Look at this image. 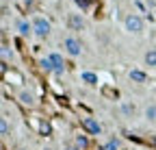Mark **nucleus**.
<instances>
[{
	"label": "nucleus",
	"mask_w": 156,
	"mask_h": 150,
	"mask_svg": "<svg viewBox=\"0 0 156 150\" xmlns=\"http://www.w3.org/2000/svg\"><path fill=\"white\" fill-rule=\"evenodd\" d=\"M124 24H126V31H130V33H141L143 31V20H141L139 15H134V13L126 15Z\"/></svg>",
	"instance_id": "obj_1"
},
{
	"label": "nucleus",
	"mask_w": 156,
	"mask_h": 150,
	"mask_svg": "<svg viewBox=\"0 0 156 150\" xmlns=\"http://www.w3.org/2000/svg\"><path fill=\"white\" fill-rule=\"evenodd\" d=\"M33 33L37 37H48L50 35V22L44 20V17H37V20L33 22Z\"/></svg>",
	"instance_id": "obj_2"
},
{
	"label": "nucleus",
	"mask_w": 156,
	"mask_h": 150,
	"mask_svg": "<svg viewBox=\"0 0 156 150\" xmlns=\"http://www.w3.org/2000/svg\"><path fill=\"white\" fill-rule=\"evenodd\" d=\"M63 46H65V50L72 54V57H78V54H80V50H83L80 42H78V39H74V37H67V39L63 42Z\"/></svg>",
	"instance_id": "obj_3"
},
{
	"label": "nucleus",
	"mask_w": 156,
	"mask_h": 150,
	"mask_svg": "<svg viewBox=\"0 0 156 150\" xmlns=\"http://www.w3.org/2000/svg\"><path fill=\"white\" fill-rule=\"evenodd\" d=\"M83 126H85V128L89 130L91 135H100V133H102V126L98 124V122H95L93 118H85V120H83Z\"/></svg>",
	"instance_id": "obj_4"
},
{
	"label": "nucleus",
	"mask_w": 156,
	"mask_h": 150,
	"mask_svg": "<svg viewBox=\"0 0 156 150\" xmlns=\"http://www.w3.org/2000/svg\"><path fill=\"white\" fill-rule=\"evenodd\" d=\"M69 26H72L74 31H83V28H85V20H83V15L72 13V15H69Z\"/></svg>",
	"instance_id": "obj_5"
},
{
	"label": "nucleus",
	"mask_w": 156,
	"mask_h": 150,
	"mask_svg": "<svg viewBox=\"0 0 156 150\" xmlns=\"http://www.w3.org/2000/svg\"><path fill=\"white\" fill-rule=\"evenodd\" d=\"M50 61L54 63V70H56V72H63L65 63H63V59H61V54H50Z\"/></svg>",
	"instance_id": "obj_6"
},
{
	"label": "nucleus",
	"mask_w": 156,
	"mask_h": 150,
	"mask_svg": "<svg viewBox=\"0 0 156 150\" xmlns=\"http://www.w3.org/2000/svg\"><path fill=\"white\" fill-rule=\"evenodd\" d=\"M20 100H22V104H28V107L35 104V96L30 91H22V93H20Z\"/></svg>",
	"instance_id": "obj_7"
},
{
	"label": "nucleus",
	"mask_w": 156,
	"mask_h": 150,
	"mask_svg": "<svg viewBox=\"0 0 156 150\" xmlns=\"http://www.w3.org/2000/svg\"><path fill=\"white\" fill-rule=\"evenodd\" d=\"M145 65L156 68V50H147L145 52Z\"/></svg>",
	"instance_id": "obj_8"
},
{
	"label": "nucleus",
	"mask_w": 156,
	"mask_h": 150,
	"mask_svg": "<svg viewBox=\"0 0 156 150\" xmlns=\"http://www.w3.org/2000/svg\"><path fill=\"white\" fill-rule=\"evenodd\" d=\"M134 111H136L134 104H130V102H124V104H122V113H124V115L132 118V115H134Z\"/></svg>",
	"instance_id": "obj_9"
},
{
	"label": "nucleus",
	"mask_w": 156,
	"mask_h": 150,
	"mask_svg": "<svg viewBox=\"0 0 156 150\" xmlns=\"http://www.w3.org/2000/svg\"><path fill=\"white\" fill-rule=\"evenodd\" d=\"M102 150H119V139H117V137L108 139V141L102 146Z\"/></svg>",
	"instance_id": "obj_10"
},
{
	"label": "nucleus",
	"mask_w": 156,
	"mask_h": 150,
	"mask_svg": "<svg viewBox=\"0 0 156 150\" xmlns=\"http://www.w3.org/2000/svg\"><path fill=\"white\" fill-rule=\"evenodd\" d=\"M145 118H147L150 122H156V104H147V109H145Z\"/></svg>",
	"instance_id": "obj_11"
},
{
	"label": "nucleus",
	"mask_w": 156,
	"mask_h": 150,
	"mask_svg": "<svg viewBox=\"0 0 156 150\" xmlns=\"http://www.w3.org/2000/svg\"><path fill=\"white\" fill-rule=\"evenodd\" d=\"M130 79L136 81V83H143V81H145V74H143L141 70H132V72H130Z\"/></svg>",
	"instance_id": "obj_12"
},
{
	"label": "nucleus",
	"mask_w": 156,
	"mask_h": 150,
	"mask_svg": "<svg viewBox=\"0 0 156 150\" xmlns=\"http://www.w3.org/2000/svg\"><path fill=\"white\" fill-rule=\"evenodd\" d=\"M17 28H20V33H22V35H28V33L33 31V24H28V22H24V20H22V22L17 24Z\"/></svg>",
	"instance_id": "obj_13"
},
{
	"label": "nucleus",
	"mask_w": 156,
	"mask_h": 150,
	"mask_svg": "<svg viewBox=\"0 0 156 150\" xmlns=\"http://www.w3.org/2000/svg\"><path fill=\"white\" fill-rule=\"evenodd\" d=\"M83 81L89 83V85H95V83H98V76H95V74H91V72H85V74H83Z\"/></svg>",
	"instance_id": "obj_14"
},
{
	"label": "nucleus",
	"mask_w": 156,
	"mask_h": 150,
	"mask_svg": "<svg viewBox=\"0 0 156 150\" xmlns=\"http://www.w3.org/2000/svg\"><path fill=\"white\" fill-rule=\"evenodd\" d=\"M41 68H44L46 72H52V70H54V63L50 61V57H48V59H41Z\"/></svg>",
	"instance_id": "obj_15"
},
{
	"label": "nucleus",
	"mask_w": 156,
	"mask_h": 150,
	"mask_svg": "<svg viewBox=\"0 0 156 150\" xmlns=\"http://www.w3.org/2000/svg\"><path fill=\"white\" fill-rule=\"evenodd\" d=\"M0 59H13V52L9 48H0Z\"/></svg>",
	"instance_id": "obj_16"
},
{
	"label": "nucleus",
	"mask_w": 156,
	"mask_h": 150,
	"mask_svg": "<svg viewBox=\"0 0 156 150\" xmlns=\"http://www.w3.org/2000/svg\"><path fill=\"white\" fill-rule=\"evenodd\" d=\"M7 130H9V124H7V120H5V118H0V135H5Z\"/></svg>",
	"instance_id": "obj_17"
},
{
	"label": "nucleus",
	"mask_w": 156,
	"mask_h": 150,
	"mask_svg": "<svg viewBox=\"0 0 156 150\" xmlns=\"http://www.w3.org/2000/svg\"><path fill=\"white\" fill-rule=\"evenodd\" d=\"M76 146H80V148H87V137L78 135V137H76Z\"/></svg>",
	"instance_id": "obj_18"
},
{
	"label": "nucleus",
	"mask_w": 156,
	"mask_h": 150,
	"mask_svg": "<svg viewBox=\"0 0 156 150\" xmlns=\"http://www.w3.org/2000/svg\"><path fill=\"white\" fill-rule=\"evenodd\" d=\"M76 5L83 7V9H87V7H89V0H76Z\"/></svg>",
	"instance_id": "obj_19"
},
{
	"label": "nucleus",
	"mask_w": 156,
	"mask_h": 150,
	"mask_svg": "<svg viewBox=\"0 0 156 150\" xmlns=\"http://www.w3.org/2000/svg\"><path fill=\"white\" fill-rule=\"evenodd\" d=\"M24 5H26V7H30V5H33V0H24Z\"/></svg>",
	"instance_id": "obj_20"
},
{
	"label": "nucleus",
	"mask_w": 156,
	"mask_h": 150,
	"mask_svg": "<svg viewBox=\"0 0 156 150\" xmlns=\"http://www.w3.org/2000/svg\"><path fill=\"white\" fill-rule=\"evenodd\" d=\"M2 72H5V65H2V63H0V74H2Z\"/></svg>",
	"instance_id": "obj_21"
},
{
	"label": "nucleus",
	"mask_w": 156,
	"mask_h": 150,
	"mask_svg": "<svg viewBox=\"0 0 156 150\" xmlns=\"http://www.w3.org/2000/svg\"><path fill=\"white\" fill-rule=\"evenodd\" d=\"M152 144H154V146H156V135H154V137H152Z\"/></svg>",
	"instance_id": "obj_22"
},
{
	"label": "nucleus",
	"mask_w": 156,
	"mask_h": 150,
	"mask_svg": "<svg viewBox=\"0 0 156 150\" xmlns=\"http://www.w3.org/2000/svg\"><path fill=\"white\" fill-rule=\"evenodd\" d=\"M0 150H5V146H2V144H0Z\"/></svg>",
	"instance_id": "obj_23"
},
{
	"label": "nucleus",
	"mask_w": 156,
	"mask_h": 150,
	"mask_svg": "<svg viewBox=\"0 0 156 150\" xmlns=\"http://www.w3.org/2000/svg\"><path fill=\"white\" fill-rule=\"evenodd\" d=\"M65 150H74V148H65Z\"/></svg>",
	"instance_id": "obj_24"
}]
</instances>
